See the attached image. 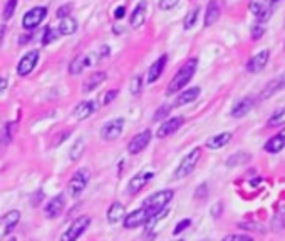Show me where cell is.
<instances>
[{"instance_id": "ab89813d", "label": "cell", "mask_w": 285, "mask_h": 241, "mask_svg": "<svg viewBox=\"0 0 285 241\" xmlns=\"http://www.w3.org/2000/svg\"><path fill=\"white\" fill-rule=\"evenodd\" d=\"M15 131H17V124H15V123H7V124H5V131H4L5 141L9 142V141L12 139V137H14Z\"/></svg>"}, {"instance_id": "d6a6232c", "label": "cell", "mask_w": 285, "mask_h": 241, "mask_svg": "<svg viewBox=\"0 0 285 241\" xmlns=\"http://www.w3.org/2000/svg\"><path fill=\"white\" fill-rule=\"evenodd\" d=\"M272 228L277 231H282L285 230V206H282L280 209L277 211V214L272 218Z\"/></svg>"}, {"instance_id": "7a4b0ae2", "label": "cell", "mask_w": 285, "mask_h": 241, "mask_svg": "<svg viewBox=\"0 0 285 241\" xmlns=\"http://www.w3.org/2000/svg\"><path fill=\"white\" fill-rule=\"evenodd\" d=\"M174 196V191L173 189H163V191H158L155 195H151L149 198H146L143 203V209L146 211L148 214V221L156 216L158 213H161L163 209H166V206L169 203H171Z\"/></svg>"}, {"instance_id": "8992f818", "label": "cell", "mask_w": 285, "mask_h": 241, "mask_svg": "<svg viewBox=\"0 0 285 241\" xmlns=\"http://www.w3.org/2000/svg\"><path fill=\"white\" fill-rule=\"evenodd\" d=\"M248 7H250L252 14L255 15V19L264 23L274 14V5L270 4V0H250Z\"/></svg>"}, {"instance_id": "4316f807", "label": "cell", "mask_w": 285, "mask_h": 241, "mask_svg": "<svg viewBox=\"0 0 285 241\" xmlns=\"http://www.w3.org/2000/svg\"><path fill=\"white\" fill-rule=\"evenodd\" d=\"M232 132H220V134H216L213 137H210L207 141V148L208 149H220L223 146H227V144L232 141Z\"/></svg>"}, {"instance_id": "f1b7e54d", "label": "cell", "mask_w": 285, "mask_h": 241, "mask_svg": "<svg viewBox=\"0 0 285 241\" xmlns=\"http://www.w3.org/2000/svg\"><path fill=\"white\" fill-rule=\"evenodd\" d=\"M77 30V20L74 17H65V19H60L57 26V32L60 35H72Z\"/></svg>"}, {"instance_id": "f5cc1de1", "label": "cell", "mask_w": 285, "mask_h": 241, "mask_svg": "<svg viewBox=\"0 0 285 241\" xmlns=\"http://www.w3.org/2000/svg\"><path fill=\"white\" fill-rule=\"evenodd\" d=\"M278 2H280V0H270V4H272V5H275V4H278Z\"/></svg>"}, {"instance_id": "680465c9", "label": "cell", "mask_w": 285, "mask_h": 241, "mask_svg": "<svg viewBox=\"0 0 285 241\" xmlns=\"http://www.w3.org/2000/svg\"><path fill=\"white\" fill-rule=\"evenodd\" d=\"M283 45H285V44H283Z\"/></svg>"}, {"instance_id": "f546056e", "label": "cell", "mask_w": 285, "mask_h": 241, "mask_svg": "<svg viewBox=\"0 0 285 241\" xmlns=\"http://www.w3.org/2000/svg\"><path fill=\"white\" fill-rule=\"evenodd\" d=\"M250 158H252V156L248 154V153H245V151H238V153H235V154H232V156H228V159H227L225 164H227L228 167L242 166V164H245V162L250 161Z\"/></svg>"}, {"instance_id": "d6986e66", "label": "cell", "mask_w": 285, "mask_h": 241, "mask_svg": "<svg viewBox=\"0 0 285 241\" xmlns=\"http://www.w3.org/2000/svg\"><path fill=\"white\" fill-rule=\"evenodd\" d=\"M168 62V56L166 54H163L161 57H158L153 64L149 65V69H148V82L149 84H155L158 79H160V76L163 74V70H165V65Z\"/></svg>"}, {"instance_id": "f6af8a7d", "label": "cell", "mask_w": 285, "mask_h": 241, "mask_svg": "<svg viewBox=\"0 0 285 241\" xmlns=\"http://www.w3.org/2000/svg\"><path fill=\"white\" fill-rule=\"evenodd\" d=\"M71 10H72V5L71 4H65V5H62V7H59L56 15L59 17V19H65V17H69Z\"/></svg>"}, {"instance_id": "c3c4849f", "label": "cell", "mask_w": 285, "mask_h": 241, "mask_svg": "<svg viewBox=\"0 0 285 241\" xmlns=\"http://www.w3.org/2000/svg\"><path fill=\"white\" fill-rule=\"evenodd\" d=\"M124 15H126V7H124V5H119V7L114 10V19H116V20L124 19Z\"/></svg>"}, {"instance_id": "9a60e30c", "label": "cell", "mask_w": 285, "mask_h": 241, "mask_svg": "<svg viewBox=\"0 0 285 241\" xmlns=\"http://www.w3.org/2000/svg\"><path fill=\"white\" fill-rule=\"evenodd\" d=\"M183 124H185V119L181 117V116H178V117H171V119H166L165 123H163V124L160 126V129H158L156 136L160 137V139H163V137L171 136V134H174V132H177Z\"/></svg>"}, {"instance_id": "ffe728a7", "label": "cell", "mask_w": 285, "mask_h": 241, "mask_svg": "<svg viewBox=\"0 0 285 241\" xmlns=\"http://www.w3.org/2000/svg\"><path fill=\"white\" fill-rule=\"evenodd\" d=\"M146 14H148V2L146 0H141L131 14V27L133 29L141 27L143 23L146 22Z\"/></svg>"}, {"instance_id": "ba28073f", "label": "cell", "mask_w": 285, "mask_h": 241, "mask_svg": "<svg viewBox=\"0 0 285 241\" xmlns=\"http://www.w3.org/2000/svg\"><path fill=\"white\" fill-rule=\"evenodd\" d=\"M19 221H20V211L17 209L7 211L5 214L0 216V241L14 231V228L19 225Z\"/></svg>"}, {"instance_id": "e0dca14e", "label": "cell", "mask_w": 285, "mask_h": 241, "mask_svg": "<svg viewBox=\"0 0 285 241\" xmlns=\"http://www.w3.org/2000/svg\"><path fill=\"white\" fill-rule=\"evenodd\" d=\"M98 109V102L96 101H84L81 104H77L72 111V117L77 120H84L87 119L89 116H93L94 111Z\"/></svg>"}, {"instance_id": "ac0fdd59", "label": "cell", "mask_w": 285, "mask_h": 241, "mask_svg": "<svg viewBox=\"0 0 285 241\" xmlns=\"http://www.w3.org/2000/svg\"><path fill=\"white\" fill-rule=\"evenodd\" d=\"M65 208V196L64 195H57L56 198L46 204V216L47 218H57V216L62 213Z\"/></svg>"}, {"instance_id": "9c48e42d", "label": "cell", "mask_w": 285, "mask_h": 241, "mask_svg": "<svg viewBox=\"0 0 285 241\" xmlns=\"http://www.w3.org/2000/svg\"><path fill=\"white\" fill-rule=\"evenodd\" d=\"M47 17V7H34L30 9L22 19V27L26 30H34L37 29L42 20Z\"/></svg>"}, {"instance_id": "b9f144b4", "label": "cell", "mask_w": 285, "mask_h": 241, "mask_svg": "<svg viewBox=\"0 0 285 241\" xmlns=\"http://www.w3.org/2000/svg\"><path fill=\"white\" fill-rule=\"evenodd\" d=\"M178 4H180V0H160L158 7H160L161 10H171L177 7Z\"/></svg>"}, {"instance_id": "6f0895ef", "label": "cell", "mask_w": 285, "mask_h": 241, "mask_svg": "<svg viewBox=\"0 0 285 241\" xmlns=\"http://www.w3.org/2000/svg\"><path fill=\"white\" fill-rule=\"evenodd\" d=\"M177 241H185V239H177Z\"/></svg>"}, {"instance_id": "83f0119b", "label": "cell", "mask_w": 285, "mask_h": 241, "mask_svg": "<svg viewBox=\"0 0 285 241\" xmlns=\"http://www.w3.org/2000/svg\"><path fill=\"white\" fill-rule=\"evenodd\" d=\"M285 148V137L280 136V134H277L274 137H270L269 141L265 142V153H269V154H277V153H280V151Z\"/></svg>"}, {"instance_id": "e575fe53", "label": "cell", "mask_w": 285, "mask_h": 241, "mask_svg": "<svg viewBox=\"0 0 285 241\" xmlns=\"http://www.w3.org/2000/svg\"><path fill=\"white\" fill-rule=\"evenodd\" d=\"M57 35H59L57 30H54L52 27H46V29H44V34H42V37H40V44H42V45L51 44L52 40L57 39Z\"/></svg>"}, {"instance_id": "f907efd6", "label": "cell", "mask_w": 285, "mask_h": 241, "mask_svg": "<svg viewBox=\"0 0 285 241\" xmlns=\"http://www.w3.org/2000/svg\"><path fill=\"white\" fill-rule=\"evenodd\" d=\"M5 89H7V79H4L2 77V79H0V94H2Z\"/></svg>"}, {"instance_id": "484cf974", "label": "cell", "mask_w": 285, "mask_h": 241, "mask_svg": "<svg viewBox=\"0 0 285 241\" xmlns=\"http://www.w3.org/2000/svg\"><path fill=\"white\" fill-rule=\"evenodd\" d=\"M126 216V208L123 203L119 201H114L111 206L107 209V221L111 223V225H116L121 220H124Z\"/></svg>"}, {"instance_id": "5b68a950", "label": "cell", "mask_w": 285, "mask_h": 241, "mask_svg": "<svg viewBox=\"0 0 285 241\" xmlns=\"http://www.w3.org/2000/svg\"><path fill=\"white\" fill-rule=\"evenodd\" d=\"M89 183V171L84 167V170H77L74 174H72V178L69 179V184H68V192L71 198H77L81 192L86 189V186Z\"/></svg>"}, {"instance_id": "681fc988", "label": "cell", "mask_w": 285, "mask_h": 241, "mask_svg": "<svg viewBox=\"0 0 285 241\" xmlns=\"http://www.w3.org/2000/svg\"><path fill=\"white\" fill-rule=\"evenodd\" d=\"M222 209H223V204L218 203V204H215L213 208H211V214H213L215 218H218V216H220V213H222Z\"/></svg>"}, {"instance_id": "2e32d148", "label": "cell", "mask_w": 285, "mask_h": 241, "mask_svg": "<svg viewBox=\"0 0 285 241\" xmlns=\"http://www.w3.org/2000/svg\"><path fill=\"white\" fill-rule=\"evenodd\" d=\"M269 59H270V51L265 49V51L257 52L255 56L250 57V60L247 62V70L253 72V74H257V72L265 69V65H267V62H269Z\"/></svg>"}, {"instance_id": "8fae6325", "label": "cell", "mask_w": 285, "mask_h": 241, "mask_svg": "<svg viewBox=\"0 0 285 241\" xmlns=\"http://www.w3.org/2000/svg\"><path fill=\"white\" fill-rule=\"evenodd\" d=\"M98 57H94L93 54H79L74 59H72V62L69 64V74L71 76H77L81 74V72L89 67V65H93Z\"/></svg>"}, {"instance_id": "11a10c76", "label": "cell", "mask_w": 285, "mask_h": 241, "mask_svg": "<svg viewBox=\"0 0 285 241\" xmlns=\"http://www.w3.org/2000/svg\"><path fill=\"white\" fill-rule=\"evenodd\" d=\"M7 241H17V238H9Z\"/></svg>"}, {"instance_id": "836d02e7", "label": "cell", "mask_w": 285, "mask_h": 241, "mask_svg": "<svg viewBox=\"0 0 285 241\" xmlns=\"http://www.w3.org/2000/svg\"><path fill=\"white\" fill-rule=\"evenodd\" d=\"M198 14H200V7H195V9H191L190 12L186 14L185 17V20H183V27L186 30H190L196 26V20H198Z\"/></svg>"}, {"instance_id": "603a6c76", "label": "cell", "mask_w": 285, "mask_h": 241, "mask_svg": "<svg viewBox=\"0 0 285 241\" xmlns=\"http://www.w3.org/2000/svg\"><path fill=\"white\" fill-rule=\"evenodd\" d=\"M222 9L218 0H210L207 5V14H205V27H211L213 23H216V20L220 19Z\"/></svg>"}, {"instance_id": "8d00e7d4", "label": "cell", "mask_w": 285, "mask_h": 241, "mask_svg": "<svg viewBox=\"0 0 285 241\" xmlns=\"http://www.w3.org/2000/svg\"><path fill=\"white\" fill-rule=\"evenodd\" d=\"M17 2H19V0H7V4H5V9H4V19L5 20H10L12 15L15 14Z\"/></svg>"}, {"instance_id": "1f68e13d", "label": "cell", "mask_w": 285, "mask_h": 241, "mask_svg": "<svg viewBox=\"0 0 285 241\" xmlns=\"http://www.w3.org/2000/svg\"><path fill=\"white\" fill-rule=\"evenodd\" d=\"M267 126H269V128H280V126H285V107H280V109L272 114Z\"/></svg>"}, {"instance_id": "5bb4252c", "label": "cell", "mask_w": 285, "mask_h": 241, "mask_svg": "<svg viewBox=\"0 0 285 241\" xmlns=\"http://www.w3.org/2000/svg\"><path fill=\"white\" fill-rule=\"evenodd\" d=\"M146 223H148V214L143 208L131 211L129 214L124 216V228L126 230H135V228L146 225Z\"/></svg>"}, {"instance_id": "74e56055", "label": "cell", "mask_w": 285, "mask_h": 241, "mask_svg": "<svg viewBox=\"0 0 285 241\" xmlns=\"http://www.w3.org/2000/svg\"><path fill=\"white\" fill-rule=\"evenodd\" d=\"M143 89V77L141 76H136L131 79V84H129V90L133 95H138L139 92H141Z\"/></svg>"}, {"instance_id": "52a82bcc", "label": "cell", "mask_w": 285, "mask_h": 241, "mask_svg": "<svg viewBox=\"0 0 285 241\" xmlns=\"http://www.w3.org/2000/svg\"><path fill=\"white\" fill-rule=\"evenodd\" d=\"M124 129V119L123 117H116L113 120H109L101 128V139L102 141H116L121 136V132Z\"/></svg>"}, {"instance_id": "f35d334b", "label": "cell", "mask_w": 285, "mask_h": 241, "mask_svg": "<svg viewBox=\"0 0 285 241\" xmlns=\"http://www.w3.org/2000/svg\"><path fill=\"white\" fill-rule=\"evenodd\" d=\"M171 109H173L171 106H161V107H158V111L155 112V116H153V120H155V123H160V120L166 119L168 114L171 112Z\"/></svg>"}, {"instance_id": "9f6ffc18", "label": "cell", "mask_w": 285, "mask_h": 241, "mask_svg": "<svg viewBox=\"0 0 285 241\" xmlns=\"http://www.w3.org/2000/svg\"><path fill=\"white\" fill-rule=\"evenodd\" d=\"M0 146H2V137H0Z\"/></svg>"}, {"instance_id": "4dcf8cb0", "label": "cell", "mask_w": 285, "mask_h": 241, "mask_svg": "<svg viewBox=\"0 0 285 241\" xmlns=\"http://www.w3.org/2000/svg\"><path fill=\"white\" fill-rule=\"evenodd\" d=\"M84 148H86V142H84V139H81V137L76 139L74 144H72L71 149H69L71 161H79V159H81L82 154H84Z\"/></svg>"}, {"instance_id": "d590c367", "label": "cell", "mask_w": 285, "mask_h": 241, "mask_svg": "<svg viewBox=\"0 0 285 241\" xmlns=\"http://www.w3.org/2000/svg\"><path fill=\"white\" fill-rule=\"evenodd\" d=\"M250 34H252V39H253V40H258V39L265 34V23L257 20V22L250 27Z\"/></svg>"}, {"instance_id": "60d3db41", "label": "cell", "mask_w": 285, "mask_h": 241, "mask_svg": "<svg viewBox=\"0 0 285 241\" xmlns=\"http://www.w3.org/2000/svg\"><path fill=\"white\" fill-rule=\"evenodd\" d=\"M240 228L242 230H247V231H258V233H265V228H262L257 223H240Z\"/></svg>"}, {"instance_id": "7dc6e473", "label": "cell", "mask_w": 285, "mask_h": 241, "mask_svg": "<svg viewBox=\"0 0 285 241\" xmlns=\"http://www.w3.org/2000/svg\"><path fill=\"white\" fill-rule=\"evenodd\" d=\"M207 195H208V188H207V184H200L198 186V189H196V192H195V198L196 200H202V198H207Z\"/></svg>"}, {"instance_id": "4fadbf2b", "label": "cell", "mask_w": 285, "mask_h": 241, "mask_svg": "<svg viewBox=\"0 0 285 241\" xmlns=\"http://www.w3.org/2000/svg\"><path fill=\"white\" fill-rule=\"evenodd\" d=\"M153 178H155V173H151V171L138 173L136 176H133L129 179V183H128V192H129V195H136V192L141 191Z\"/></svg>"}, {"instance_id": "816d5d0a", "label": "cell", "mask_w": 285, "mask_h": 241, "mask_svg": "<svg viewBox=\"0 0 285 241\" xmlns=\"http://www.w3.org/2000/svg\"><path fill=\"white\" fill-rule=\"evenodd\" d=\"M4 37H5V27L2 26V27H0V45H2Z\"/></svg>"}, {"instance_id": "ee69618b", "label": "cell", "mask_w": 285, "mask_h": 241, "mask_svg": "<svg viewBox=\"0 0 285 241\" xmlns=\"http://www.w3.org/2000/svg\"><path fill=\"white\" fill-rule=\"evenodd\" d=\"M222 241H253L252 236H247V234H228Z\"/></svg>"}, {"instance_id": "7bdbcfd3", "label": "cell", "mask_w": 285, "mask_h": 241, "mask_svg": "<svg viewBox=\"0 0 285 241\" xmlns=\"http://www.w3.org/2000/svg\"><path fill=\"white\" fill-rule=\"evenodd\" d=\"M191 226V220H181L178 225H177V228H174L173 230V234H180V233H183L186 228H190Z\"/></svg>"}, {"instance_id": "44dd1931", "label": "cell", "mask_w": 285, "mask_h": 241, "mask_svg": "<svg viewBox=\"0 0 285 241\" xmlns=\"http://www.w3.org/2000/svg\"><path fill=\"white\" fill-rule=\"evenodd\" d=\"M282 89H285V72L278 76V77H275V79L269 81V84H267V86L264 87L262 94H260V98H262V99H269V98H272V95L277 94L278 90H282Z\"/></svg>"}, {"instance_id": "d4e9b609", "label": "cell", "mask_w": 285, "mask_h": 241, "mask_svg": "<svg viewBox=\"0 0 285 241\" xmlns=\"http://www.w3.org/2000/svg\"><path fill=\"white\" fill-rule=\"evenodd\" d=\"M200 92H202V90H200V87H190V89L183 90V92L178 94V98L174 99L173 107H180V106L190 104V102L196 101L198 95H200Z\"/></svg>"}, {"instance_id": "cb8c5ba5", "label": "cell", "mask_w": 285, "mask_h": 241, "mask_svg": "<svg viewBox=\"0 0 285 241\" xmlns=\"http://www.w3.org/2000/svg\"><path fill=\"white\" fill-rule=\"evenodd\" d=\"M106 81V72H93L86 81H84V86H82V92H93V90H96V87H99L102 82Z\"/></svg>"}, {"instance_id": "7c38bea8", "label": "cell", "mask_w": 285, "mask_h": 241, "mask_svg": "<svg viewBox=\"0 0 285 241\" xmlns=\"http://www.w3.org/2000/svg\"><path fill=\"white\" fill-rule=\"evenodd\" d=\"M39 62V51H30L29 54H26L22 59L19 65H17V74L20 77H26L29 76L30 72L35 69V65Z\"/></svg>"}, {"instance_id": "30bf717a", "label": "cell", "mask_w": 285, "mask_h": 241, "mask_svg": "<svg viewBox=\"0 0 285 241\" xmlns=\"http://www.w3.org/2000/svg\"><path fill=\"white\" fill-rule=\"evenodd\" d=\"M151 139H153V132H151L149 129H144L143 132L136 134L128 142V153L129 154H139V153H143V151L149 146Z\"/></svg>"}, {"instance_id": "bcb514c9", "label": "cell", "mask_w": 285, "mask_h": 241, "mask_svg": "<svg viewBox=\"0 0 285 241\" xmlns=\"http://www.w3.org/2000/svg\"><path fill=\"white\" fill-rule=\"evenodd\" d=\"M118 98V89H113V90H107L106 95H104V101H102V104H111V102Z\"/></svg>"}, {"instance_id": "3957f363", "label": "cell", "mask_w": 285, "mask_h": 241, "mask_svg": "<svg viewBox=\"0 0 285 241\" xmlns=\"http://www.w3.org/2000/svg\"><path fill=\"white\" fill-rule=\"evenodd\" d=\"M200 159H202V148L191 149L190 153H188L185 158L181 159L180 166L177 167V171H174L173 179H183L186 176H190V174L195 171V167H196Z\"/></svg>"}, {"instance_id": "7402d4cb", "label": "cell", "mask_w": 285, "mask_h": 241, "mask_svg": "<svg viewBox=\"0 0 285 241\" xmlns=\"http://www.w3.org/2000/svg\"><path fill=\"white\" fill-rule=\"evenodd\" d=\"M253 106H255V99L253 98H244L242 101L236 102L235 107L232 109V117H235V119L245 117L247 114L253 109Z\"/></svg>"}, {"instance_id": "db71d44e", "label": "cell", "mask_w": 285, "mask_h": 241, "mask_svg": "<svg viewBox=\"0 0 285 241\" xmlns=\"http://www.w3.org/2000/svg\"><path fill=\"white\" fill-rule=\"evenodd\" d=\"M280 136H283V137H285V128L282 129V132H280Z\"/></svg>"}, {"instance_id": "277c9868", "label": "cell", "mask_w": 285, "mask_h": 241, "mask_svg": "<svg viewBox=\"0 0 285 241\" xmlns=\"http://www.w3.org/2000/svg\"><path fill=\"white\" fill-rule=\"evenodd\" d=\"M89 225H91L89 216H79L77 220H74L71 223V226L68 228V230L62 233L60 241H77V238L87 230Z\"/></svg>"}, {"instance_id": "6da1fadb", "label": "cell", "mask_w": 285, "mask_h": 241, "mask_svg": "<svg viewBox=\"0 0 285 241\" xmlns=\"http://www.w3.org/2000/svg\"><path fill=\"white\" fill-rule=\"evenodd\" d=\"M196 67H198V60L195 57L186 60V62L178 69L177 74L173 76V79L169 81L168 89H166V95L178 94L180 90L193 79V76H195V72H196Z\"/></svg>"}]
</instances>
